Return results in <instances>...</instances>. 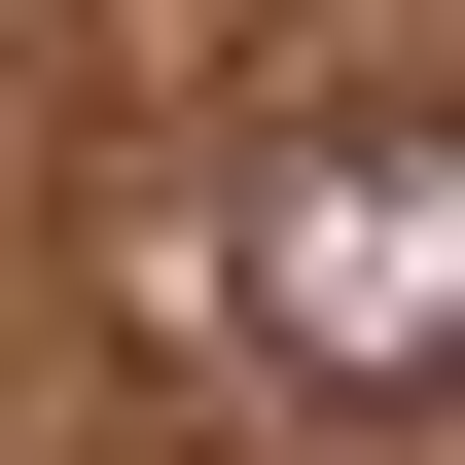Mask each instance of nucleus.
<instances>
[{
	"label": "nucleus",
	"mask_w": 465,
	"mask_h": 465,
	"mask_svg": "<svg viewBox=\"0 0 465 465\" xmlns=\"http://www.w3.org/2000/svg\"><path fill=\"white\" fill-rule=\"evenodd\" d=\"M179 287L287 358V394H465V108H322V143H251L215 215H179Z\"/></svg>",
	"instance_id": "f257e3e1"
}]
</instances>
